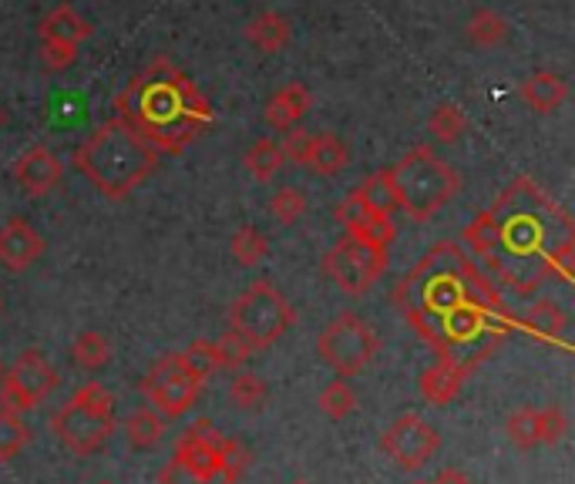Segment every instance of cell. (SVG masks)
Instances as JSON below:
<instances>
[{
    "label": "cell",
    "mask_w": 575,
    "mask_h": 484,
    "mask_svg": "<svg viewBox=\"0 0 575 484\" xmlns=\"http://www.w3.org/2000/svg\"><path fill=\"white\" fill-rule=\"evenodd\" d=\"M442 447V434L427 424L421 413H400V418L381 434V451L400 468V471H421Z\"/></svg>",
    "instance_id": "obj_12"
},
{
    "label": "cell",
    "mask_w": 575,
    "mask_h": 484,
    "mask_svg": "<svg viewBox=\"0 0 575 484\" xmlns=\"http://www.w3.org/2000/svg\"><path fill=\"white\" fill-rule=\"evenodd\" d=\"M290 484H314V481H307V477H296V481H290Z\"/></svg>",
    "instance_id": "obj_47"
},
{
    "label": "cell",
    "mask_w": 575,
    "mask_h": 484,
    "mask_svg": "<svg viewBox=\"0 0 575 484\" xmlns=\"http://www.w3.org/2000/svg\"><path fill=\"white\" fill-rule=\"evenodd\" d=\"M125 437L135 451H155L165 437V418L149 404H142L139 410H131V418L125 421Z\"/></svg>",
    "instance_id": "obj_23"
},
{
    "label": "cell",
    "mask_w": 575,
    "mask_h": 484,
    "mask_svg": "<svg viewBox=\"0 0 575 484\" xmlns=\"http://www.w3.org/2000/svg\"><path fill=\"white\" fill-rule=\"evenodd\" d=\"M552 272L559 276L562 283L575 280V239H568V242H562V246L552 250V256H549V276Z\"/></svg>",
    "instance_id": "obj_43"
},
{
    "label": "cell",
    "mask_w": 575,
    "mask_h": 484,
    "mask_svg": "<svg viewBox=\"0 0 575 484\" xmlns=\"http://www.w3.org/2000/svg\"><path fill=\"white\" fill-rule=\"evenodd\" d=\"M427 484H475L468 474H461L458 468H448V471H442L434 481H427Z\"/></svg>",
    "instance_id": "obj_45"
},
{
    "label": "cell",
    "mask_w": 575,
    "mask_h": 484,
    "mask_svg": "<svg viewBox=\"0 0 575 484\" xmlns=\"http://www.w3.org/2000/svg\"><path fill=\"white\" fill-rule=\"evenodd\" d=\"M504 431H509L512 444L522 447V451H532L538 447V410L535 407H519L509 413V421H504Z\"/></svg>",
    "instance_id": "obj_34"
},
{
    "label": "cell",
    "mask_w": 575,
    "mask_h": 484,
    "mask_svg": "<svg viewBox=\"0 0 575 484\" xmlns=\"http://www.w3.org/2000/svg\"><path fill=\"white\" fill-rule=\"evenodd\" d=\"M0 125H4V109H0Z\"/></svg>",
    "instance_id": "obj_48"
},
{
    "label": "cell",
    "mask_w": 575,
    "mask_h": 484,
    "mask_svg": "<svg viewBox=\"0 0 575 484\" xmlns=\"http://www.w3.org/2000/svg\"><path fill=\"white\" fill-rule=\"evenodd\" d=\"M115 397L108 387H101L98 380L81 384L72 397H67L51 418V431L58 441L78 458H91L105 447L115 434Z\"/></svg>",
    "instance_id": "obj_6"
},
{
    "label": "cell",
    "mask_w": 575,
    "mask_h": 484,
    "mask_svg": "<svg viewBox=\"0 0 575 484\" xmlns=\"http://www.w3.org/2000/svg\"><path fill=\"white\" fill-rule=\"evenodd\" d=\"M0 309H4V303H0Z\"/></svg>",
    "instance_id": "obj_51"
},
{
    "label": "cell",
    "mask_w": 575,
    "mask_h": 484,
    "mask_svg": "<svg viewBox=\"0 0 575 484\" xmlns=\"http://www.w3.org/2000/svg\"><path fill=\"white\" fill-rule=\"evenodd\" d=\"M323 269L347 296H363L387 269V250L360 239H336L323 256Z\"/></svg>",
    "instance_id": "obj_10"
},
{
    "label": "cell",
    "mask_w": 575,
    "mask_h": 484,
    "mask_svg": "<svg viewBox=\"0 0 575 484\" xmlns=\"http://www.w3.org/2000/svg\"><path fill=\"white\" fill-rule=\"evenodd\" d=\"M72 357H75V364L81 370L94 373V370H101L112 360V343L101 336L98 330H81L75 336V343H72Z\"/></svg>",
    "instance_id": "obj_26"
},
{
    "label": "cell",
    "mask_w": 575,
    "mask_h": 484,
    "mask_svg": "<svg viewBox=\"0 0 575 484\" xmlns=\"http://www.w3.org/2000/svg\"><path fill=\"white\" fill-rule=\"evenodd\" d=\"M293 323H296V309L266 280L243 290L229 306V330L240 333L253 347V354L269 351L273 343H280V336H286Z\"/></svg>",
    "instance_id": "obj_7"
},
{
    "label": "cell",
    "mask_w": 575,
    "mask_h": 484,
    "mask_svg": "<svg viewBox=\"0 0 575 484\" xmlns=\"http://www.w3.org/2000/svg\"><path fill=\"white\" fill-rule=\"evenodd\" d=\"M216 343V360H219V370H240L250 357H253V347L240 336V333H232L226 330Z\"/></svg>",
    "instance_id": "obj_37"
},
{
    "label": "cell",
    "mask_w": 575,
    "mask_h": 484,
    "mask_svg": "<svg viewBox=\"0 0 575 484\" xmlns=\"http://www.w3.org/2000/svg\"><path fill=\"white\" fill-rule=\"evenodd\" d=\"M522 330H528L535 340H546V343H562L565 340V330H568V317L562 314V306L552 303V300H538L525 320H519Z\"/></svg>",
    "instance_id": "obj_19"
},
{
    "label": "cell",
    "mask_w": 575,
    "mask_h": 484,
    "mask_svg": "<svg viewBox=\"0 0 575 484\" xmlns=\"http://www.w3.org/2000/svg\"><path fill=\"white\" fill-rule=\"evenodd\" d=\"M246 41L263 54H277L290 44V21L283 14L266 11L246 24Z\"/></svg>",
    "instance_id": "obj_22"
},
{
    "label": "cell",
    "mask_w": 575,
    "mask_h": 484,
    "mask_svg": "<svg viewBox=\"0 0 575 484\" xmlns=\"http://www.w3.org/2000/svg\"><path fill=\"white\" fill-rule=\"evenodd\" d=\"M118 122L158 155H179L213 125V109L176 64L165 58L135 75L115 98Z\"/></svg>",
    "instance_id": "obj_3"
},
{
    "label": "cell",
    "mask_w": 575,
    "mask_h": 484,
    "mask_svg": "<svg viewBox=\"0 0 575 484\" xmlns=\"http://www.w3.org/2000/svg\"><path fill=\"white\" fill-rule=\"evenodd\" d=\"M41 61L48 72H64L78 61V44H64V41H41Z\"/></svg>",
    "instance_id": "obj_40"
},
{
    "label": "cell",
    "mask_w": 575,
    "mask_h": 484,
    "mask_svg": "<svg viewBox=\"0 0 575 484\" xmlns=\"http://www.w3.org/2000/svg\"><path fill=\"white\" fill-rule=\"evenodd\" d=\"M394 303L437 357L458 354L482 336L498 340L519 327L498 286L458 242H437L397 283Z\"/></svg>",
    "instance_id": "obj_1"
},
{
    "label": "cell",
    "mask_w": 575,
    "mask_h": 484,
    "mask_svg": "<svg viewBox=\"0 0 575 484\" xmlns=\"http://www.w3.org/2000/svg\"><path fill=\"white\" fill-rule=\"evenodd\" d=\"M269 397V384L263 373H250V370H240L232 377L229 384V400L235 410H259Z\"/></svg>",
    "instance_id": "obj_27"
},
{
    "label": "cell",
    "mask_w": 575,
    "mask_h": 484,
    "mask_svg": "<svg viewBox=\"0 0 575 484\" xmlns=\"http://www.w3.org/2000/svg\"><path fill=\"white\" fill-rule=\"evenodd\" d=\"M303 213H307V195L293 186L277 189L273 199H269V216H273L280 226H296Z\"/></svg>",
    "instance_id": "obj_35"
},
{
    "label": "cell",
    "mask_w": 575,
    "mask_h": 484,
    "mask_svg": "<svg viewBox=\"0 0 575 484\" xmlns=\"http://www.w3.org/2000/svg\"><path fill=\"white\" fill-rule=\"evenodd\" d=\"M568 88L559 75L552 72H535L522 81V98H525V105L538 115H549V112H559L562 109V101H565Z\"/></svg>",
    "instance_id": "obj_18"
},
{
    "label": "cell",
    "mask_w": 575,
    "mask_h": 484,
    "mask_svg": "<svg viewBox=\"0 0 575 484\" xmlns=\"http://www.w3.org/2000/svg\"><path fill=\"white\" fill-rule=\"evenodd\" d=\"M310 105H314V98H310L307 85L293 81V85L280 88L273 98H269L266 122H269V128H277V131H293L296 122L310 112Z\"/></svg>",
    "instance_id": "obj_17"
},
{
    "label": "cell",
    "mask_w": 575,
    "mask_h": 484,
    "mask_svg": "<svg viewBox=\"0 0 575 484\" xmlns=\"http://www.w3.org/2000/svg\"><path fill=\"white\" fill-rule=\"evenodd\" d=\"M488 213L495 219V246L485 256V266L512 293H535L549 280L552 250L575 239L568 209L538 189V182L519 176Z\"/></svg>",
    "instance_id": "obj_2"
},
{
    "label": "cell",
    "mask_w": 575,
    "mask_h": 484,
    "mask_svg": "<svg viewBox=\"0 0 575 484\" xmlns=\"http://www.w3.org/2000/svg\"><path fill=\"white\" fill-rule=\"evenodd\" d=\"M482 357H461V354H442L437 357L418 380V387H421V397L427 404H451L461 387H464V380L471 373V367H475Z\"/></svg>",
    "instance_id": "obj_14"
},
{
    "label": "cell",
    "mask_w": 575,
    "mask_h": 484,
    "mask_svg": "<svg viewBox=\"0 0 575 484\" xmlns=\"http://www.w3.org/2000/svg\"><path fill=\"white\" fill-rule=\"evenodd\" d=\"M226 434L206 421V418H199L176 444V464H182L199 484H216L219 477V464H222V451H226Z\"/></svg>",
    "instance_id": "obj_13"
},
{
    "label": "cell",
    "mask_w": 575,
    "mask_h": 484,
    "mask_svg": "<svg viewBox=\"0 0 575 484\" xmlns=\"http://www.w3.org/2000/svg\"><path fill=\"white\" fill-rule=\"evenodd\" d=\"M98 484H112V481H98Z\"/></svg>",
    "instance_id": "obj_49"
},
{
    "label": "cell",
    "mask_w": 575,
    "mask_h": 484,
    "mask_svg": "<svg viewBox=\"0 0 575 484\" xmlns=\"http://www.w3.org/2000/svg\"><path fill=\"white\" fill-rule=\"evenodd\" d=\"M283 165V152L273 138H259V142L246 152V171L259 182H269Z\"/></svg>",
    "instance_id": "obj_32"
},
{
    "label": "cell",
    "mask_w": 575,
    "mask_h": 484,
    "mask_svg": "<svg viewBox=\"0 0 575 484\" xmlns=\"http://www.w3.org/2000/svg\"><path fill=\"white\" fill-rule=\"evenodd\" d=\"M310 142H314V135H307V131H299V128L286 131V142L280 145V152H283V162H290V165H299V168H307Z\"/></svg>",
    "instance_id": "obj_42"
},
{
    "label": "cell",
    "mask_w": 575,
    "mask_h": 484,
    "mask_svg": "<svg viewBox=\"0 0 575 484\" xmlns=\"http://www.w3.org/2000/svg\"><path fill=\"white\" fill-rule=\"evenodd\" d=\"M414 484H427V481H414Z\"/></svg>",
    "instance_id": "obj_50"
},
{
    "label": "cell",
    "mask_w": 575,
    "mask_h": 484,
    "mask_svg": "<svg viewBox=\"0 0 575 484\" xmlns=\"http://www.w3.org/2000/svg\"><path fill=\"white\" fill-rule=\"evenodd\" d=\"M81 176L112 202L131 195L158 165V152L118 118L98 125L75 152Z\"/></svg>",
    "instance_id": "obj_4"
},
{
    "label": "cell",
    "mask_w": 575,
    "mask_h": 484,
    "mask_svg": "<svg viewBox=\"0 0 575 484\" xmlns=\"http://www.w3.org/2000/svg\"><path fill=\"white\" fill-rule=\"evenodd\" d=\"M250 461H253V455L246 451V447L240 444V441H226V451H222V464H219V477H216V484H235L243 474H246V468H250Z\"/></svg>",
    "instance_id": "obj_39"
},
{
    "label": "cell",
    "mask_w": 575,
    "mask_h": 484,
    "mask_svg": "<svg viewBox=\"0 0 575 484\" xmlns=\"http://www.w3.org/2000/svg\"><path fill=\"white\" fill-rule=\"evenodd\" d=\"M30 441V428L24 424L21 413L0 410V461L17 458Z\"/></svg>",
    "instance_id": "obj_33"
},
{
    "label": "cell",
    "mask_w": 575,
    "mask_h": 484,
    "mask_svg": "<svg viewBox=\"0 0 575 484\" xmlns=\"http://www.w3.org/2000/svg\"><path fill=\"white\" fill-rule=\"evenodd\" d=\"M357 195L363 199V205L378 216H394L397 213V195H394V182H391V168H381L374 176H367L363 186L357 189Z\"/></svg>",
    "instance_id": "obj_25"
},
{
    "label": "cell",
    "mask_w": 575,
    "mask_h": 484,
    "mask_svg": "<svg viewBox=\"0 0 575 484\" xmlns=\"http://www.w3.org/2000/svg\"><path fill=\"white\" fill-rule=\"evenodd\" d=\"M202 384H206V377H202L186 354H165L162 360H155V367L142 377L139 391L145 394L149 407L158 410L165 421H179L195 407Z\"/></svg>",
    "instance_id": "obj_9"
},
{
    "label": "cell",
    "mask_w": 575,
    "mask_h": 484,
    "mask_svg": "<svg viewBox=\"0 0 575 484\" xmlns=\"http://www.w3.org/2000/svg\"><path fill=\"white\" fill-rule=\"evenodd\" d=\"M464 34H468V41L475 44V48H485V51H488V48L504 44V38H509V21H504L498 11L482 8V11L471 14Z\"/></svg>",
    "instance_id": "obj_24"
},
{
    "label": "cell",
    "mask_w": 575,
    "mask_h": 484,
    "mask_svg": "<svg viewBox=\"0 0 575 484\" xmlns=\"http://www.w3.org/2000/svg\"><path fill=\"white\" fill-rule=\"evenodd\" d=\"M427 131L437 138L442 145H455L458 138L468 131V115L458 109V105H451V101H442L434 112H431V118H427Z\"/></svg>",
    "instance_id": "obj_28"
},
{
    "label": "cell",
    "mask_w": 575,
    "mask_h": 484,
    "mask_svg": "<svg viewBox=\"0 0 575 484\" xmlns=\"http://www.w3.org/2000/svg\"><path fill=\"white\" fill-rule=\"evenodd\" d=\"M461 242L468 246V253H475L478 259H485L495 246V219L491 213H478L464 229H461Z\"/></svg>",
    "instance_id": "obj_36"
},
{
    "label": "cell",
    "mask_w": 575,
    "mask_h": 484,
    "mask_svg": "<svg viewBox=\"0 0 575 484\" xmlns=\"http://www.w3.org/2000/svg\"><path fill=\"white\" fill-rule=\"evenodd\" d=\"M391 182L397 195V209L414 222H431L458 195V171L437 155L431 145H418L391 168Z\"/></svg>",
    "instance_id": "obj_5"
},
{
    "label": "cell",
    "mask_w": 575,
    "mask_h": 484,
    "mask_svg": "<svg viewBox=\"0 0 575 484\" xmlns=\"http://www.w3.org/2000/svg\"><path fill=\"white\" fill-rule=\"evenodd\" d=\"M347 235H350V239H360V242H370V246L387 250L391 242H394V235H397V229H394V219H391V216H378V213L363 209L360 219L347 229Z\"/></svg>",
    "instance_id": "obj_31"
},
{
    "label": "cell",
    "mask_w": 575,
    "mask_h": 484,
    "mask_svg": "<svg viewBox=\"0 0 575 484\" xmlns=\"http://www.w3.org/2000/svg\"><path fill=\"white\" fill-rule=\"evenodd\" d=\"M538 410V444H559L568 434V418L559 404H546V407H535Z\"/></svg>",
    "instance_id": "obj_38"
},
{
    "label": "cell",
    "mask_w": 575,
    "mask_h": 484,
    "mask_svg": "<svg viewBox=\"0 0 575 484\" xmlns=\"http://www.w3.org/2000/svg\"><path fill=\"white\" fill-rule=\"evenodd\" d=\"M58 387V370L51 367V360L38 351H24L14 367L0 377V410L11 413H24L34 410L38 404H44Z\"/></svg>",
    "instance_id": "obj_11"
},
{
    "label": "cell",
    "mask_w": 575,
    "mask_h": 484,
    "mask_svg": "<svg viewBox=\"0 0 575 484\" xmlns=\"http://www.w3.org/2000/svg\"><path fill=\"white\" fill-rule=\"evenodd\" d=\"M229 250L240 266H259L269 256V242L256 226H240L229 239Z\"/></svg>",
    "instance_id": "obj_30"
},
{
    "label": "cell",
    "mask_w": 575,
    "mask_h": 484,
    "mask_svg": "<svg viewBox=\"0 0 575 484\" xmlns=\"http://www.w3.org/2000/svg\"><path fill=\"white\" fill-rule=\"evenodd\" d=\"M61 176L64 165L48 145H30L14 165V179L27 195H48L51 189H58Z\"/></svg>",
    "instance_id": "obj_15"
},
{
    "label": "cell",
    "mask_w": 575,
    "mask_h": 484,
    "mask_svg": "<svg viewBox=\"0 0 575 484\" xmlns=\"http://www.w3.org/2000/svg\"><path fill=\"white\" fill-rule=\"evenodd\" d=\"M317 351H320V360L336 373V377H357L363 373L370 364L378 360L381 354V340L374 333V327H370L360 314H354V309H344V314H336L320 340H317Z\"/></svg>",
    "instance_id": "obj_8"
},
{
    "label": "cell",
    "mask_w": 575,
    "mask_h": 484,
    "mask_svg": "<svg viewBox=\"0 0 575 484\" xmlns=\"http://www.w3.org/2000/svg\"><path fill=\"white\" fill-rule=\"evenodd\" d=\"M189 357V364L202 373V377H213L219 373V360H216V343L213 340H195L189 351H182Z\"/></svg>",
    "instance_id": "obj_41"
},
{
    "label": "cell",
    "mask_w": 575,
    "mask_h": 484,
    "mask_svg": "<svg viewBox=\"0 0 575 484\" xmlns=\"http://www.w3.org/2000/svg\"><path fill=\"white\" fill-rule=\"evenodd\" d=\"M44 253V239L38 229H30L24 219H8L0 226V263L8 269L21 272L27 266H34Z\"/></svg>",
    "instance_id": "obj_16"
},
{
    "label": "cell",
    "mask_w": 575,
    "mask_h": 484,
    "mask_svg": "<svg viewBox=\"0 0 575 484\" xmlns=\"http://www.w3.org/2000/svg\"><path fill=\"white\" fill-rule=\"evenodd\" d=\"M317 404H320V410L327 413L330 421H347L350 413L357 410V391L347 384L344 377H336V380H330V384L320 391Z\"/></svg>",
    "instance_id": "obj_29"
},
{
    "label": "cell",
    "mask_w": 575,
    "mask_h": 484,
    "mask_svg": "<svg viewBox=\"0 0 575 484\" xmlns=\"http://www.w3.org/2000/svg\"><path fill=\"white\" fill-rule=\"evenodd\" d=\"M38 34H41V41H64V44H81L88 34H91V24L75 11V8H67V4H61V8H54L44 21H41V27H38Z\"/></svg>",
    "instance_id": "obj_20"
},
{
    "label": "cell",
    "mask_w": 575,
    "mask_h": 484,
    "mask_svg": "<svg viewBox=\"0 0 575 484\" xmlns=\"http://www.w3.org/2000/svg\"><path fill=\"white\" fill-rule=\"evenodd\" d=\"M158 484H199L182 464H176V461H165L162 464V471H158Z\"/></svg>",
    "instance_id": "obj_44"
},
{
    "label": "cell",
    "mask_w": 575,
    "mask_h": 484,
    "mask_svg": "<svg viewBox=\"0 0 575 484\" xmlns=\"http://www.w3.org/2000/svg\"><path fill=\"white\" fill-rule=\"evenodd\" d=\"M8 373V364H4V357H0V377H4Z\"/></svg>",
    "instance_id": "obj_46"
},
{
    "label": "cell",
    "mask_w": 575,
    "mask_h": 484,
    "mask_svg": "<svg viewBox=\"0 0 575 484\" xmlns=\"http://www.w3.org/2000/svg\"><path fill=\"white\" fill-rule=\"evenodd\" d=\"M347 165H350V149L344 145V138H336L330 131L314 135L307 168H314L317 176H341Z\"/></svg>",
    "instance_id": "obj_21"
}]
</instances>
